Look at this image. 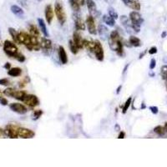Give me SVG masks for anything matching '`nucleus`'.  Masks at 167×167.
<instances>
[{
  "label": "nucleus",
  "instance_id": "c85d7f7f",
  "mask_svg": "<svg viewBox=\"0 0 167 167\" xmlns=\"http://www.w3.org/2000/svg\"><path fill=\"white\" fill-rule=\"evenodd\" d=\"M69 3L71 7L72 10L74 13H80V4L76 2V0H69Z\"/></svg>",
  "mask_w": 167,
  "mask_h": 167
},
{
  "label": "nucleus",
  "instance_id": "6e6d98bb",
  "mask_svg": "<svg viewBox=\"0 0 167 167\" xmlns=\"http://www.w3.org/2000/svg\"><path fill=\"white\" fill-rule=\"evenodd\" d=\"M141 109H145V104L144 103L141 104Z\"/></svg>",
  "mask_w": 167,
  "mask_h": 167
},
{
  "label": "nucleus",
  "instance_id": "72a5a7b5",
  "mask_svg": "<svg viewBox=\"0 0 167 167\" xmlns=\"http://www.w3.org/2000/svg\"><path fill=\"white\" fill-rule=\"evenodd\" d=\"M108 14H109L110 16H111L113 18H115V20L119 18V15H118L117 12L115 11V8H112V7H109V8H108Z\"/></svg>",
  "mask_w": 167,
  "mask_h": 167
},
{
  "label": "nucleus",
  "instance_id": "39448f33",
  "mask_svg": "<svg viewBox=\"0 0 167 167\" xmlns=\"http://www.w3.org/2000/svg\"><path fill=\"white\" fill-rule=\"evenodd\" d=\"M18 129H19L18 125L9 124L4 130V135L11 139H17L18 138Z\"/></svg>",
  "mask_w": 167,
  "mask_h": 167
},
{
  "label": "nucleus",
  "instance_id": "c03bdc74",
  "mask_svg": "<svg viewBox=\"0 0 167 167\" xmlns=\"http://www.w3.org/2000/svg\"><path fill=\"white\" fill-rule=\"evenodd\" d=\"M76 2L80 4V6L81 7H83L84 5H85L86 3H85V0H76Z\"/></svg>",
  "mask_w": 167,
  "mask_h": 167
},
{
  "label": "nucleus",
  "instance_id": "c9c22d12",
  "mask_svg": "<svg viewBox=\"0 0 167 167\" xmlns=\"http://www.w3.org/2000/svg\"><path fill=\"white\" fill-rule=\"evenodd\" d=\"M161 76L164 80H167V65H165L161 68Z\"/></svg>",
  "mask_w": 167,
  "mask_h": 167
},
{
  "label": "nucleus",
  "instance_id": "37998d69",
  "mask_svg": "<svg viewBox=\"0 0 167 167\" xmlns=\"http://www.w3.org/2000/svg\"><path fill=\"white\" fill-rule=\"evenodd\" d=\"M125 137V133L124 131H119V134L118 135V139H124Z\"/></svg>",
  "mask_w": 167,
  "mask_h": 167
},
{
  "label": "nucleus",
  "instance_id": "8fccbe9b",
  "mask_svg": "<svg viewBox=\"0 0 167 167\" xmlns=\"http://www.w3.org/2000/svg\"><path fill=\"white\" fill-rule=\"evenodd\" d=\"M121 88H122V85H119V87L117 88V89H116V94L118 95L119 94V92H120V89H121Z\"/></svg>",
  "mask_w": 167,
  "mask_h": 167
},
{
  "label": "nucleus",
  "instance_id": "7ed1b4c3",
  "mask_svg": "<svg viewBox=\"0 0 167 167\" xmlns=\"http://www.w3.org/2000/svg\"><path fill=\"white\" fill-rule=\"evenodd\" d=\"M3 52L13 59H15L17 55L18 54V48L16 46V44L14 42L9 40L4 41L3 44Z\"/></svg>",
  "mask_w": 167,
  "mask_h": 167
},
{
  "label": "nucleus",
  "instance_id": "f257e3e1",
  "mask_svg": "<svg viewBox=\"0 0 167 167\" xmlns=\"http://www.w3.org/2000/svg\"><path fill=\"white\" fill-rule=\"evenodd\" d=\"M109 46L112 51L115 52L117 55L124 56V44L122 41V38L120 37L118 31L113 30L109 36L108 39Z\"/></svg>",
  "mask_w": 167,
  "mask_h": 167
},
{
  "label": "nucleus",
  "instance_id": "e433bc0d",
  "mask_svg": "<svg viewBox=\"0 0 167 167\" xmlns=\"http://www.w3.org/2000/svg\"><path fill=\"white\" fill-rule=\"evenodd\" d=\"M15 59L18 60V62H20V63H23V62L25 61V56H24L22 53H19V52H18V54L16 57H15Z\"/></svg>",
  "mask_w": 167,
  "mask_h": 167
},
{
  "label": "nucleus",
  "instance_id": "4468645a",
  "mask_svg": "<svg viewBox=\"0 0 167 167\" xmlns=\"http://www.w3.org/2000/svg\"><path fill=\"white\" fill-rule=\"evenodd\" d=\"M35 136V132L32 130L27 128L19 127L18 129V137L23 139H32Z\"/></svg>",
  "mask_w": 167,
  "mask_h": 167
},
{
  "label": "nucleus",
  "instance_id": "6ab92c4d",
  "mask_svg": "<svg viewBox=\"0 0 167 167\" xmlns=\"http://www.w3.org/2000/svg\"><path fill=\"white\" fill-rule=\"evenodd\" d=\"M58 54H59V60L60 62L62 63V64H66L68 63L69 59H68V56H67V53L65 51L64 48L62 45H59V51H58Z\"/></svg>",
  "mask_w": 167,
  "mask_h": 167
},
{
  "label": "nucleus",
  "instance_id": "412c9836",
  "mask_svg": "<svg viewBox=\"0 0 167 167\" xmlns=\"http://www.w3.org/2000/svg\"><path fill=\"white\" fill-rule=\"evenodd\" d=\"M10 10H11V12L14 14V15H16L18 18H24V11L23 10V8H20L19 6H18V5H12L11 7H10Z\"/></svg>",
  "mask_w": 167,
  "mask_h": 167
},
{
  "label": "nucleus",
  "instance_id": "de8ad7c7",
  "mask_svg": "<svg viewBox=\"0 0 167 167\" xmlns=\"http://www.w3.org/2000/svg\"><path fill=\"white\" fill-rule=\"evenodd\" d=\"M145 53H146V50H145L143 53H141V54L140 55V56H139V59H141L143 58L144 56H145Z\"/></svg>",
  "mask_w": 167,
  "mask_h": 167
},
{
  "label": "nucleus",
  "instance_id": "c756f323",
  "mask_svg": "<svg viewBox=\"0 0 167 167\" xmlns=\"http://www.w3.org/2000/svg\"><path fill=\"white\" fill-rule=\"evenodd\" d=\"M69 47H70V51H71V53L73 55H77L79 50H80L78 48V47L75 45V44L74 43L73 40H69Z\"/></svg>",
  "mask_w": 167,
  "mask_h": 167
},
{
  "label": "nucleus",
  "instance_id": "9d476101",
  "mask_svg": "<svg viewBox=\"0 0 167 167\" xmlns=\"http://www.w3.org/2000/svg\"><path fill=\"white\" fill-rule=\"evenodd\" d=\"M130 20L133 24L141 26V24L144 23V18L141 16V14L138 11H132L130 13Z\"/></svg>",
  "mask_w": 167,
  "mask_h": 167
},
{
  "label": "nucleus",
  "instance_id": "1a4fd4ad",
  "mask_svg": "<svg viewBox=\"0 0 167 167\" xmlns=\"http://www.w3.org/2000/svg\"><path fill=\"white\" fill-rule=\"evenodd\" d=\"M73 18L74 20V26H75V29L76 30H85V28H86V24L84 22L83 18H81L79 13H74L73 14Z\"/></svg>",
  "mask_w": 167,
  "mask_h": 167
},
{
  "label": "nucleus",
  "instance_id": "a18cd8bd",
  "mask_svg": "<svg viewBox=\"0 0 167 167\" xmlns=\"http://www.w3.org/2000/svg\"><path fill=\"white\" fill-rule=\"evenodd\" d=\"M3 68H4L5 70H10V69H11V64H10V63H6V64L3 65Z\"/></svg>",
  "mask_w": 167,
  "mask_h": 167
},
{
  "label": "nucleus",
  "instance_id": "f8f14e48",
  "mask_svg": "<svg viewBox=\"0 0 167 167\" xmlns=\"http://www.w3.org/2000/svg\"><path fill=\"white\" fill-rule=\"evenodd\" d=\"M9 108L12 111L15 112L18 115H24L28 112L27 107L19 103H12L9 104Z\"/></svg>",
  "mask_w": 167,
  "mask_h": 167
},
{
  "label": "nucleus",
  "instance_id": "f704fd0d",
  "mask_svg": "<svg viewBox=\"0 0 167 167\" xmlns=\"http://www.w3.org/2000/svg\"><path fill=\"white\" fill-rule=\"evenodd\" d=\"M43 115V110H36L33 112L32 114V119L33 120H38Z\"/></svg>",
  "mask_w": 167,
  "mask_h": 167
},
{
  "label": "nucleus",
  "instance_id": "a878e982",
  "mask_svg": "<svg viewBox=\"0 0 167 167\" xmlns=\"http://www.w3.org/2000/svg\"><path fill=\"white\" fill-rule=\"evenodd\" d=\"M29 33L32 36L37 37V38H40V31L34 24H30L29 26Z\"/></svg>",
  "mask_w": 167,
  "mask_h": 167
},
{
  "label": "nucleus",
  "instance_id": "aec40b11",
  "mask_svg": "<svg viewBox=\"0 0 167 167\" xmlns=\"http://www.w3.org/2000/svg\"><path fill=\"white\" fill-rule=\"evenodd\" d=\"M84 48H85L89 52L94 53L95 49V40L91 39H84Z\"/></svg>",
  "mask_w": 167,
  "mask_h": 167
},
{
  "label": "nucleus",
  "instance_id": "ddd939ff",
  "mask_svg": "<svg viewBox=\"0 0 167 167\" xmlns=\"http://www.w3.org/2000/svg\"><path fill=\"white\" fill-rule=\"evenodd\" d=\"M120 23L124 26V28L125 29L126 32L129 33H135L132 26V23L130 20V18H128L126 15H122L120 17Z\"/></svg>",
  "mask_w": 167,
  "mask_h": 167
},
{
  "label": "nucleus",
  "instance_id": "6e6552de",
  "mask_svg": "<svg viewBox=\"0 0 167 167\" xmlns=\"http://www.w3.org/2000/svg\"><path fill=\"white\" fill-rule=\"evenodd\" d=\"M85 24L87 26L88 31L91 35H96L97 34V29H96L95 22V18L92 15H88L86 17Z\"/></svg>",
  "mask_w": 167,
  "mask_h": 167
},
{
  "label": "nucleus",
  "instance_id": "473e14b6",
  "mask_svg": "<svg viewBox=\"0 0 167 167\" xmlns=\"http://www.w3.org/2000/svg\"><path fill=\"white\" fill-rule=\"evenodd\" d=\"M15 89L14 88H7L6 89L3 90V95H5L6 96L8 97H11V98H14V95L15 93Z\"/></svg>",
  "mask_w": 167,
  "mask_h": 167
},
{
  "label": "nucleus",
  "instance_id": "58836bf2",
  "mask_svg": "<svg viewBox=\"0 0 167 167\" xmlns=\"http://www.w3.org/2000/svg\"><path fill=\"white\" fill-rule=\"evenodd\" d=\"M150 110H151L152 114L157 115L158 112H159V109H158L157 106H150Z\"/></svg>",
  "mask_w": 167,
  "mask_h": 167
},
{
  "label": "nucleus",
  "instance_id": "a19ab883",
  "mask_svg": "<svg viewBox=\"0 0 167 167\" xmlns=\"http://www.w3.org/2000/svg\"><path fill=\"white\" fill-rule=\"evenodd\" d=\"M157 53V48L156 47H155V46H153V47H151L150 49H149V54L150 55H155V54H156Z\"/></svg>",
  "mask_w": 167,
  "mask_h": 167
},
{
  "label": "nucleus",
  "instance_id": "9b49d317",
  "mask_svg": "<svg viewBox=\"0 0 167 167\" xmlns=\"http://www.w3.org/2000/svg\"><path fill=\"white\" fill-rule=\"evenodd\" d=\"M85 3H86V6H87L88 10H89L90 15H92L94 18L95 17L97 18L100 15V13L98 11L95 2L94 0H85Z\"/></svg>",
  "mask_w": 167,
  "mask_h": 167
},
{
  "label": "nucleus",
  "instance_id": "3c124183",
  "mask_svg": "<svg viewBox=\"0 0 167 167\" xmlns=\"http://www.w3.org/2000/svg\"><path fill=\"white\" fill-rule=\"evenodd\" d=\"M166 35H167V33L165 31V32H163L162 33H161V38H163V39H164V38H166Z\"/></svg>",
  "mask_w": 167,
  "mask_h": 167
},
{
  "label": "nucleus",
  "instance_id": "f3484780",
  "mask_svg": "<svg viewBox=\"0 0 167 167\" xmlns=\"http://www.w3.org/2000/svg\"><path fill=\"white\" fill-rule=\"evenodd\" d=\"M125 6L135 10V11H140V3L138 0H121Z\"/></svg>",
  "mask_w": 167,
  "mask_h": 167
},
{
  "label": "nucleus",
  "instance_id": "2eb2a0df",
  "mask_svg": "<svg viewBox=\"0 0 167 167\" xmlns=\"http://www.w3.org/2000/svg\"><path fill=\"white\" fill-rule=\"evenodd\" d=\"M44 14H45V19L48 24H51L54 16H55V9L53 8L51 4H47L45 9H44Z\"/></svg>",
  "mask_w": 167,
  "mask_h": 167
},
{
  "label": "nucleus",
  "instance_id": "f03ea898",
  "mask_svg": "<svg viewBox=\"0 0 167 167\" xmlns=\"http://www.w3.org/2000/svg\"><path fill=\"white\" fill-rule=\"evenodd\" d=\"M54 9H55L56 18H57L59 23L61 25L64 24V23L67 20V17H66V13H65L64 5L62 4V3L60 1H56Z\"/></svg>",
  "mask_w": 167,
  "mask_h": 167
},
{
  "label": "nucleus",
  "instance_id": "4d7b16f0",
  "mask_svg": "<svg viewBox=\"0 0 167 167\" xmlns=\"http://www.w3.org/2000/svg\"><path fill=\"white\" fill-rule=\"evenodd\" d=\"M0 46H2V40H1V32H0Z\"/></svg>",
  "mask_w": 167,
  "mask_h": 167
},
{
  "label": "nucleus",
  "instance_id": "b1692460",
  "mask_svg": "<svg viewBox=\"0 0 167 167\" xmlns=\"http://www.w3.org/2000/svg\"><path fill=\"white\" fill-rule=\"evenodd\" d=\"M8 74L9 76H12V77H18L22 74V70L20 68H11L10 70H8Z\"/></svg>",
  "mask_w": 167,
  "mask_h": 167
},
{
  "label": "nucleus",
  "instance_id": "393cba45",
  "mask_svg": "<svg viewBox=\"0 0 167 167\" xmlns=\"http://www.w3.org/2000/svg\"><path fill=\"white\" fill-rule=\"evenodd\" d=\"M103 22L110 27H114L115 24V19L113 18L111 16H110L109 14L108 15L104 14L103 15Z\"/></svg>",
  "mask_w": 167,
  "mask_h": 167
},
{
  "label": "nucleus",
  "instance_id": "603ef678",
  "mask_svg": "<svg viewBox=\"0 0 167 167\" xmlns=\"http://www.w3.org/2000/svg\"><path fill=\"white\" fill-rule=\"evenodd\" d=\"M3 135H4V130H2V129L0 128V137H1Z\"/></svg>",
  "mask_w": 167,
  "mask_h": 167
},
{
  "label": "nucleus",
  "instance_id": "2f4dec72",
  "mask_svg": "<svg viewBox=\"0 0 167 167\" xmlns=\"http://www.w3.org/2000/svg\"><path fill=\"white\" fill-rule=\"evenodd\" d=\"M131 103H132V97H129L127 99V100L125 101V104H124L123 108H122V113H123L124 115L126 114V112H127V110H129V108H130Z\"/></svg>",
  "mask_w": 167,
  "mask_h": 167
},
{
  "label": "nucleus",
  "instance_id": "423d86ee",
  "mask_svg": "<svg viewBox=\"0 0 167 167\" xmlns=\"http://www.w3.org/2000/svg\"><path fill=\"white\" fill-rule=\"evenodd\" d=\"M94 54L95 56L96 59L100 62H103L104 59V48L101 43L99 40H95V49H94Z\"/></svg>",
  "mask_w": 167,
  "mask_h": 167
},
{
  "label": "nucleus",
  "instance_id": "864d4df0",
  "mask_svg": "<svg viewBox=\"0 0 167 167\" xmlns=\"http://www.w3.org/2000/svg\"><path fill=\"white\" fill-rule=\"evenodd\" d=\"M164 127H165V129H166V131L167 132V122H166V123H165V125H164Z\"/></svg>",
  "mask_w": 167,
  "mask_h": 167
},
{
  "label": "nucleus",
  "instance_id": "a211bd4d",
  "mask_svg": "<svg viewBox=\"0 0 167 167\" xmlns=\"http://www.w3.org/2000/svg\"><path fill=\"white\" fill-rule=\"evenodd\" d=\"M73 41L79 49L84 48V39L82 38L80 33H78L77 31H74L73 33Z\"/></svg>",
  "mask_w": 167,
  "mask_h": 167
},
{
  "label": "nucleus",
  "instance_id": "49530a36",
  "mask_svg": "<svg viewBox=\"0 0 167 167\" xmlns=\"http://www.w3.org/2000/svg\"><path fill=\"white\" fill-rule=\"evenodd\" d=\"M105 3H107L108 4H114L115 3V0H104Z\"/></svg>",
  "mask_w": 167,
  "mask_h": 167
},
{
  "label": "nucleus",
  "instance_id": "20e7f679",
  "mask_svg": "<svg viewBox=\"0 0 167 167\" xmlns=\"http://www.w3.org/2000/svg\"><path fill=\"white\" fill-rule=\"evenodd\" d=\"M40 46L43 53L45 55H49L52 49H53V44L52 41L48 39L47 37H40Z\"/></svg>",
  "mask_w": 167,
  "mask_h": 167
},
{
  "label": "nucleus",
  "instance_id": "7c9ffc66",
  "mask_svg": "<svg viewBox=\"0 0 167 167\" xmlns=\"http://www.w3.org/2000/svg\"><path fill=\"white\" fill-rule=\"evenodd\" d=\"M154 132L158 135L159 136H163L166 134V129L164 126H161V125H158V126H155L154 128Z\"/></svg>",
  "mask_w": 167,
  "mask_h": 167
},
{
  "label": "nucleus",
  "instance_id": "4c0bfd02",
  "mask_svg": "<svg viewBox=\"0 0 167 167\" xmlns=\"http://www.w3.org/2000/svg\"><path fill=\"white\" fill-rule=\"evenodd\" d=\"M11 85L10 81L4 78V79H0V85H3V86H9Z\"/></svg>",
  "mask_w": 167,
  "mask_h": 167
},
{
  "label": "nucleus",
  "instance_id": "79ce46f5",
  "mask_svg": "<svg viewBox=\"0 0 167 167\" xmlns=\"http://www.w3.org/2000/svg\"><path fill=\"white\" fill-rule=\"evenodd\" d=\"M8 100L7 99H5L4 97H2L1 99H0V104H2V105H3V106H5V105H7L8 104Z\"/></svg>",
  "mask_w": 167,
  "mask_h": 167
},
{
  "label": "nucleus",
  "instance_id": "ea45409f",
  "mask_svg": "<svg viewBox=\"0 0 167 167\" xmlns=\"http://www.w3.org/2000/svg\"><path fill=\"white\" fill-rule=\"evenodd\" d=\"M156 66V60L155 59H151V63H150V70H153Z\"/></svg>",
  "mask_w": 167,
  "mask_h": 167
},
{
  "label": "nucleus",
  "instance_id": "cd10ccee",
  "mask_svg": "<svg viewBox=\"0 0 167 167\" xmlns=\"http://www.w3.org/2000/svg\"><path fill=\"white\" fill-rule=\"evenodd\" d=\"M8 33L15 44H18V32L14 28H8Z\"/></svg>",
  "mask_w": 167,
  "mask_h": 167
},
{
  "label": "nucleus",
  "instance_id": "5701e85b",
  "mask_svg": "<svg viewBox=\"0 0 167 167\" xmlns=\"http://www.w3.org/2000/svg\"><path fill=\"white\" fill-rule=\"evenodd\" d=\"M129 43H130V46H133V47H140L142 45V43H141V40H140L139 38L135 37V35H131L130 38H129Z\"/></svg>",
  "mask_w": 167,
  "mask_h": 167
},
{
  "label": "nucleus",
  "instance_id": "09e8293b",
  "mask_svg": "<svg viewBox=\"0 0 167 167\" xmlns=\"http://www.w3.org/2000/svg\"><path fill=\"white\" fill-rule=\"evenodd\" d=\"M115 130H116V131H119V130H120V127H119V125H118V124H116V125H115Z\"/></svg>",
  "mask_w": 167,
  "mask_h": 167
},
{
  "label": "nucleus",
  "instance_id": "5fc2aeb1",
  "mask_svg": "<svg viewBox=\"0 0 167 167\" xmlns=\"http://www.w3.org/2000/svg\"><path fill=\"white\" fill-rule=\"evenodd\" d=\"M2 97H3V92L2 93V92H1V90H0V99H1Z\"/></svg>",
  "mask_w": 167,
  "mask_h": 167
},
{
  "label": "nucleus",
  "instance_id": "4be33fe9",
  "mask_svg": "<svg viewBox=\"0 0 167 167\" xmlns=\"http://www.w3.org/2000/svg\"><path fill=\"white\" fill-rule=\"evenodd\" d=\"M38 24L40 25V31L44 35V37H48L49 33H48V29H47L46 24L44 23V20L43 18H38Z\"/></svg>",
  "mask_w": 167,
  "mask_h": 167
},
{
  "label": "nucleus",
  "instance_id": "bb28decb",
  "mask_svg": "<svg viewBox=\"0 0 167 167\" xmlns=\"http://www.w3.org/2000/svg\"><path fill=\"white\" fill-rule=\"evenodd\" d=\"M27 92L24 90H15V93L14 95V98L18 100H20L23 102V100H24L25 96L27 95Z\"/></svg>",
  "mask_w": 167,
  "mask_h": 167
},
{
  "label": "nucleus",
  "instance_id": "0eeeda50",
  "mask_svg": "<svg viewBox=\"0 0 167 167\" xmlns=\"http://www.w3.org/2000/svg\"><path fill=\"white\" fill-rule=\"evenodd\" d=\"M23 102L25 104V105L29 106V108H34L40 104V100L39 98L34 95H27L25 96Z\"/></svg>",
  "mask_w": 167,
  "mask_h": 167
},
{
  "label": "nucleus",
  "instance_id": "dca6fc26",
  "mask_svg": "<svg viewBox=\"0 0 167 167\" xmlns=\"http://www.w3.org/2000/svg\"><path fill=\"white\" fill-rule=\"evenodd\" d=\"M97 32L99 33L100 39H102V40H107L109 39L110 32H109L108 28H107L105 25H104V24H100V25L98 26Z\"/></svg>",
  "mask_w": 167,
  "mask_h": 167
}]
</instances>
